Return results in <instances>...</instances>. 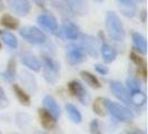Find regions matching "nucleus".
<instances>
[{"instance_id":"7","label":"nucleus","mask_w":148,"mask_h":134,"mask_svg":"<svg viewBox=\"0 0 148 134\" xmlns=\"http://www.w3.org/2000/svg\"><path fill=\"white\" fill-rule=\"evenodd\" d=\"M7 3L10 10L18 16H27L31 8L29 0H7Z\"/></svg>"},{"instance_id":"31","label":"nucleus","mask_w":148,"mask_h":134,"mask_svg":"<svg viewBox=\"0 0 148 134\" xmlns=\"http://www.w3.org/2000/svg\"><path fill=\"white\" fill-rule=\"evenodd\" d=\"M127 88H128V93L134 92V90H138L140 89V85L133 77H128L127 78Z\"/></svg>"},{"instance_id":"29","label":"nucleus","mask_w":148,"mask_h":134,"mask_svg":"<svg viewBox=\"0 0 148 134\" xmlns=\"http://www.w3.org/2000/svg\"><path fill=\"white\" fill-rule=\"evenodd\" d=\"M53 5H55V7L57 8L58 10H59L60 12H62L64 15H71L73 12H71V10L69 9V7L67 6V3L65 1H59V0H57V1H53Z\"/></svg>"},{"instance_id":"13","label":"nucleus","mask_w":148,"mask_h":134,"mask_svg":"<svg viewBox=\"0 0 148 134\" xmlns=\"http://www.w3.org/2000/svg\"><path fill=\"white\" fill-rule=\"evenodd\" d=\"M67 6L76 15H86L88 11V0H64Z\"/></svg>"},{"instance_id":"40","label":"nucleus","mask_w":148,"mask_h":134,"mask_svg":"<svg viewBox=\"0 0 148 134\" xmlns=\"http://www.w3.org/2000/svg\"><path fill=\"white\" fill-rule=\"evenodd\" d=\"M138 1H145V0H138Z\"/></svg>"},{"instance_id":"14","label":"nucleus","mask_w":148,"mask_h":134,"mask_svg":"<svg viewBox=\"0 0 148 134\" xmlns=\"http://www.w3.org/2000/svg\"><path fill=\"white\" fill-rule=\"evenodd\" d=\"M20 60L21 63L27 66L28 68L32 69L34 72H39L40 68H41V65H40V61L38 60V58L29 52H23L20 55Z\"/></svg>"},{"instance_id":"11","label":"nucleus","mask_w":148,"mask_h":134,"mask_svg":"<svg viewBox=\"0 0 148 134\" xmlns=\"http://www.w3.org/2000/svg\"><path fill=\"white\" fill-rule=\"evenodd\" d=\"M37 21L42 28H45L48 31H50V32H55V31L58 30V22H57L56 18L52 15L41 14V15L38 16Z\"/></svg>"},{"instance_id":"1","label":"nucleus","mask_w":148,"mask_h":134,"mask_svg":"<svg viewBox=\"0 0 148 134\" xmlns=\"http://www.w3.org/2000/svg\"><path fill=\"white\" fill-rule=\"evenodd\" d=\"M106 29L112 40L123 41L126 37V31L124 25L118 15L114 11H108L106 15Z\"/></svg>"},{"instance_id":"36","label":"nucleus","mask_w":148,"mask_h":134,"mask_svg":"<svg viewBox=\"0 0 148 134\" xmlns=\"http://www.w3.org/2000/svg\"><path fill=\"white\" fill-rule=\"evenodd\" d=\"M5 98V94H3V90L0 88V99H3Z\"/></svg>"},{"instance_id":"30","label":"nucleus","mask_w":148,"mask_h":134,"mask_svg":"<svg viewBox=\"0 0 148 134\" xmlns=\"http://www.w3.org/2000/svg\"><path fill=\"white\" fill-rule=\"evenodd\" d=\"M89 131H90V134H103L100 122L97 119H92L90 122V124H89Z\"/></svg>"},{"instance_id":"34","label":"nucleus","mask_w":148,"mask_h":134,"mask_svg":"<svg viewBox=\"0 0 148 134\" xmlns=\"http://www.w3.org/2000/svg\"><path fill=\"white\" fill-rule=\"evenodd\" d=\"M36 3H37L39 7H44L45 5H46V0H34Z\"/></svg>"},{"instance_id":"2","label":"nucleus","mask_w":148,"mask_h":134,"mask_svg":"<svg viewBox=\"0 0 148 134\" xmlns=\"http://www.w3.org/2000/svg\"><path fill=\"white\" fill-rule=\"evenodd\" d=\"M42 73L46 82L55 85L59 79L60 65L49 55H42Z\"/></svg>"},{"instance_id":"19","label":"nucleus","mask_w":148,"mask_h":134,"mask_svg":"<svg viewBox=\"0 0 148 134\" xmlns=\"http://www.w3.org/2000/svg\"><path fill=\"white\" fill-rule=\"evenodd\" d=\"M100 50H101V56H103V59H104V61H105V63H107V64H110V63H112L114 60L116 59L117 55H118L117 50H116L114 47H111L110 45H108V44H103L101 48H100Z\"/></svg>"},{"instance_id":"27","label":"nucleus","mask_w":148,"mask_h":134,"mask_svg":"<svg viewBox=\"0 0 148 134\" xmlns=\"http://www.w3.org/2000/svg\"><path fill=\"white\" fill-rule=\"evenodd\" d=\"M92 110L96 113L97 115L99 116H105L106 115V111H107V107H106V99L101 98V97H97L92 104Z\"/></svg>"},{"instance_id":"23","label":"nucleus","mask_w":148,"mask_h":134,"mask_svg":"<svg viewBox=\"0 0 148 134\" xmlns=\"http://www.w3.org/2000/svg\"><path fill=\"white\" fill-rule=\"evenodd\" d=\"M12 89L15 92L16 96L18 98V101L20 102V104L25 106H30V97L29 95L19 86V85H12Z\"/></svg>"},{"instance_id":"3","label":"nucleus","mask_w":148,"mask_h":134,"mask_svg":"<svg viewBox=\"0 0 148 134\" xmlns=\"http://www.w3.org/2000/svg\"><path fill=\"white\" fill-rule=\"evenodd\" d=\"M106 107H107V111L120 122L127 123V122H132L134 119V113L124 105L106 99Z\"/></svg>"},{"instance_id":"22","label":"nucleus","mask_w":148,"mask_h":134,"mask_svg":"<svg viewBox=\"0 0 148 134\" xmlns=\"http://www.w3.org/2000/svg\"><path fill=\"white\" fill-rule=\"evenodd\" d=\"M129 98H130L132 104L136 105V106H143L146 103V95L141 89L130 92L129 93Z\"/></svg>"},{"instance_id":"25","label":"nucleus","mask_w":148,"mask_h":134,"mask_svg":"<svg viewBox=\"0 0 148 134\" xmlns=\"http://www.w3.org/2000/svg\"><path fill=\"white\" fill-rule=\"evenodd\" d=\"M0 23H1L3 27H6L8 29H12V30L18 29V27H19V20L16 19L15 17H12V16L7 15V14L1 17Z\"/></svg>"},{"instance_id":"21","label":"nucleus","mask_w":148,"mask_h":134,"mask_svg":"<svg viewBox=\"0 0 148 134\" xmlns=\"http://www.w3.org/2000/svg\"><path fill=\"white\" fill-rule=\"evenodd\" d=\"M1 78L6 82H12L16 77V60L12 58V59L9 60V64H8L7 69L5 72H2L1 74Z\"/></svg>"},{"instance_id":"12","label":"nucleus","mask_w":148,"mask_h":134,"mask_svg":"<svg viewBox=\"0 0 148 134\" xmlns=\"http://www.w3.org/2000/svg\"><path fill=\"white\" fill-rule=\"evenodd\" d=\"M62 32H64L65 37L70 39V40H76L80 36L79 27L73 21L68 20V19H65L62 21Z\"/></svg>"},{"instance_id":"10","label":"nucleus","mask_w":148,"mask_h":134,"mask_svg":"<svg viewBox=\"0 0 148 134\" xmlns=\"http://www.w3.org/2000/svg\"><path fill=\"white\" fill-rule=\"evenodd\" d=\"M19 79H20V83L23 85V87L29 93H35L37 90V81H36V77L31 73L22 69L19 73Z\"/></svg>"},{"instance_id":"9","label":"nucleus","mask_w":148,"mask_h":134,"mask_svg":"<svg viewBox=\"0 0 148 134\" xmlns=\"http://www.w3.org/2000/svg\"><path fill=\"white\" fill-rule=\"evenodd\" d=\"M110 90L119 101H121L123 103H126L128 105H132L130 98H129V93L121 83L116 82V81L110 82Z\"/></svg>"},{"instance_id":"15","label":"nucleus","mask_w":148,"mask_h":134,"mask_svg":"<svg viewBox=\"0 0 148 134\" xmlns=\"http://www.w3.org/2000/svg\"><path fill=\"white\" fill-rule=\"evenodd\" d=\"M38 115H39V119H40V124L45 128H47V130L55 128L56 124H57V121H56V117L52 115L51 113L46 111L45 108H39L38 110Z\"/></svg>"},{"instance_id":"26","label":"nucleus","mask_w":148,"mask_h":134,"mask_svg":"<svg viewBox=\"0 0 148 134\" xmlns=\"http://www.w3.org/2000/svg\"><path fill=\"white\" fill-rule=\"evenodd\" d=\"M0 36H1L2 41L7 45L8 47H10L12 49H16L18 47V39L11 32H9V31H0Z\"/></svg>"},{"instance_id":"38","label":"nucleus","mask_w":148,"mask_h":134,"mask_svg":"<svg viewBox=\"0 0 148 134\" xmlns=\"http://www.w3.org/2000/svg\"><path fill=\"white\" fill-rule=\"evenodd\" d=\"M34 134H46L45 132H40V131H37V132H35Z\"/></svg>"},{"instance_id":"8","label":"nucleus","mask_w":148,"mask_h":134,"mask_svg":"<svg viewBox=\"0 0 148 134\" xmlns=\"http://www.w3.org/2000/svg\"><path fill=\"white\" fill-rule=\"evenodd\" d=\"M82 46L85 49V52L91 57L97 58L99 55V47H98V41L94 36L90 35H82Z\"/></svg>"},{"instance_id":"32","label":"nucleus","mask_w":148,"mask_h":134,"mask_svg":"<svg viewBox=\"0 0 148 134\" xmlns=\"http://www.w3.org/2000/svg\"><path fill=\"white\" fill-rule=\"evenodd\" d=\"M130 59L133 60L134 63L137 65L138 67H145V63H144V59L141 58V57H139L136 52H130Z\"/></svg>"},{"instance_id":"33","label":"nucleus","mask_w":148,"mask_h":134,"mask_svg":"<svg viewBox=\"0 0 148 134\" xmlns=\"http://www.w3.org/2000/svg\"><path fill=\"white\" fill-rule=\"evenodd\" d=\"M95 69H96L100 75H106V74H108V72H109L108 67L105 66V65H101V64H96V65H95Z\"/></svg>"},{"instance_id":"39","label":"nucleus","mask_w":148,"mask_h":134,"mask_svg":"<svg viewBox=\"0 0 148 134\" xmlns=\"http://www.w3.org/2000/svg\"><path fill=\"white\" fill-rule=\"evenodd\" d=\"M95 1H98V2H101L103 0H95Z\"/></svg>"},{"instance_id":"35","label":"nucleus","mask_w":148,"mask_h":134,"mask_svg":"<svg viewBox=\"0 0 148 134\" xmlns=\"http://www.w3.org/2000/svg\"><path fill=\"white\" fill-rule=\"evenodd\" d=\"M128 134H145V132L140 130H133V131H129Z\"/></svg>"},{"instance_id":"16","label":"nucleus","mask_w":148,"mask_h":134,"mask_svg":"<svg viewBox=\"0 0 148 134\" xmlns=\"http://www.w3.org/2000/svg\"><path fill=\"white\" fill-rule=\"evenodd\" d=\"M132 39H133L134 48L138 52H140L143 55L147 54V41L146 38L144 37L139 32H133L132 34Z\"/></svg>"},{"instance_id":"37","label":"nucleus","mask_w":148,"mask_h":134,"mask_svg":"<svg viewBox=\"0 0 148 134\" xmlns=\"http://www.w3.org/2000/svg\"><path fill=\"white\" fill-rule=\"evenodd\" d=\"M2 9H3V2H2V1L0 0V11H1Z\"/></svg>"},{"instance_id":"41","label":"nucleus","mask_w":148,"mask_h":134,"mask_svg":"<svg viewBox=\"0 0 148 134\" xmlns=\"http://www.w3.org/2000/svg\"><path fill=\"white\" fill-rule=\"evenodd\" d=\"M0 134H2V133H1V131H0Z\"/></svg>"},{"instance_id":"20","label":"nucleus","mask_w":148,"mask_h":134,"mask_svg":"<svg viewBox=\"0 0 148 134\" xmlns=\"http://www.w3.org/2000/svg\"><path fill=\"white\" fill-rule=\"evenodd\" d=\"M66 111H67L68 116H69V119H71L73 123H75V124L82 123V114H80L79 110H78L74 104H70V103L66 104Z\"/></svg>"},{"instance_id":"17","label":"nucleus","mask_w":148,"mask_h":134,"mask_svg":"<svg viewBox=\"0 0 148 134\" xmlns=\"http://www.w3.org/2000/svg\"><path fill=\"white\" fill-rule=\"evenodd\" d=\"M44 106H45V110L48 111L49 113H51L52 115L57 119L60 116V107L57 101L53 98L52 96H46L44 98Z\"/></svg>"},{"instance_id":"18","label":"nucleus","mask_w":148,"mask_h":134,"mask_svg":"<svg viewBox=\"0 0 148 134\" xmlns=\"http://www.w3.org/2000/svg\"><path fill=\"white\" fill-rule=\"evenodd\" d=\"M119 2V9L121 14L126 17H134L136 14V5L134 0H118Z\"/></svg>"},{"instance_id":"24","label":"nucleus","mask_w":148,"mask_h":134,"mask_svg":"<svg viewBox=\"0 0 148 134\" xmlns=\"http://www.w3.org/2000/svg\"><path fill=\"white\" fill-rule=\"evenodd\" d=\"M80 76H82V79L87 83L90 87H92V88H100L101 87L100 82L98 81V78L95 75L91 74V73H89L87 70H82V72H80Z\"/></svg>"},{"instance_id":"5","label":"nucleus","mask_w":148,"mask_h":134,"mask_svg":"<svg viewBox=\"0 0 148 134\" xmlns=\"http://www.w3.org/2000/svg\"><path fill=\"white\" fill-rule=\"evenodd\" d=\"M68 88L70 90V93L73 94L82 105H89L91 102V96L89 94V92L84 87L82 83L77 79L71 81L68 84Z\"/></svg>"},{"instance_id":"42","label":"nucleus","mask_w":148,"mask_h":134,"mask_svg":"<svg viewBox=\"0 0 148 134\" xmlns=\"http://www.w3.org/2000/svg\"><path fill=\"white\" fill-rule=\"evenodd\" d=\"M0 48H1V45H0Z\"/></svg>"},{"instance_id":"4","label":"nucleus","mask_w":148,"mask_h":134,"mask_svg":"<svg viewBox=\"0 0 148 134\" xmlns=\"http://www.w3.org/2000/svg\"><path fill=\"white\" fill-rule=\"evenodd\" d=\"M19 34L23 39H26L28 43L32 45H42L47 40V37H46L44 32L40 29H38L37 27H34V26L22 27V28H20Z\"/></svg>"},{"instance_id":"28","label":"nucleus","mask_w":148,"mask_h":134,"mask_svg":"<svg viewBox=\"0 0 148 134\" xmlns=\"http://www.w3.org/2000/svg\"><path fill=\"white\" fill-rule=\"evenodd\" d=\"M30 121H31V117L26 113H19L16 116V123L20 128H26L29 126Z\"/></svg>"},{"instance_id":"6","label":"nucleus","mask_w":148,"mask_h":134,"mask_svg":"<svg viewBox=\"0 0 148 134\" xmlns=\"http://www.w3.org/2000/svg\"><path fill=\"white\" fill-rule=\"evenodd\" d=\"M66 57L69 64L77 65L86 59V52L82 45L69 44L66 47Z\"/></svg>"}]
</instances>
